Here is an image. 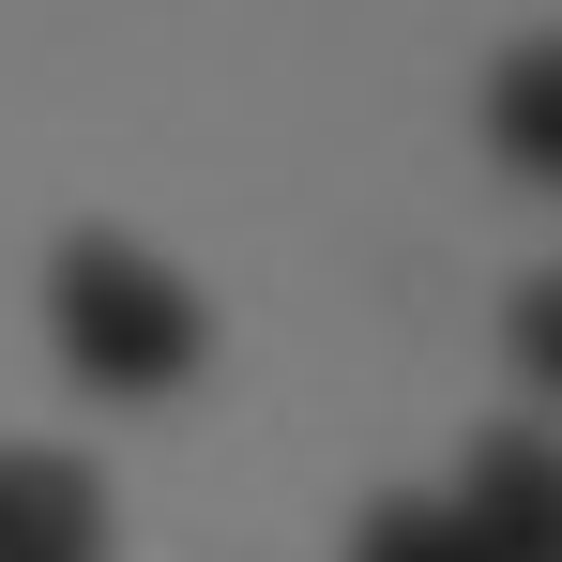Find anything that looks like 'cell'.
<instances>
[{"label":"cell","instance_id":"obj_5","mask_svg":"<svg viewBox=\"0 0 562 562\" xmlns=\"http://www.w3.org/2000/svg\"><path fill=\"white\" fill-rule=\"evenodd\" d=\"M502 350H517V380H532V395H562V274H532L517 304H502Z\"/></svg>","mask_w":562,"mask_h":562},{"label":"cell","instance_id":"obj_2","mask_svg":"<svg viewBox=\"0 0 562 562\" xmlns=\"http://www.w3.org/2000/svg\"><path fill=\"white\" fill-rule=\"evenodd\" d=\"M441 532H457V562H562V441L548 426H486Z\"/></svg>","mask_w":562,"mask_h":562},{"label":"cell","instance_id":"obj_4","mask_svg":"<svg viewBox=\"0 0 562 562\" xmlns=\"http://www.w3.org/2000/svg\"><path fill=\"white\" fill-rule=\"evenodd\" d=\"M486 153H502L517 183H562V31L502 46V77H486Z\"/></svg>","mask_w":562,"mask_h":562},{"label":"cell","instance_id":"obj_1","mask_svg":"<svg viewBox=\"0 0 562 562\" xmlns=\"http://www.w3.org/2000/svg\"><path fill=\"white\" fill-rule=\"evenodd\" d=\"M46 335H61V366L92 380V395H183L198 350H213V304H198L153 244L77 228V244L46 259Z\"/></svg>","mask_w":562,"mask_h":562},{"label":"cell","instance_id":"obj_6","mask_svg":"<svg viewBox=\"0 0 562 562\" xmlns=\"http://www.w3.org/2000/svg\"><path fill=\"white\" fill-rule=\"evenodd\" d=\"M350 562H457V532H441V502H380L350 532Z\"/></svg>","mask_w":562,"mask_h":562},{"label":"cell","instance_id":"obj_3","mask_svg":"<svg viewBox=\"0 0 562 562\" xmlns=\"http://www.w3.org/2000/svg\"><path fill=\"white\" fill-rule=\"evenodd\" d=\"M0 562H106V486L61 441H0Z\"/></svg>","mask_w":562,"mask_h":562}]
</instances>
